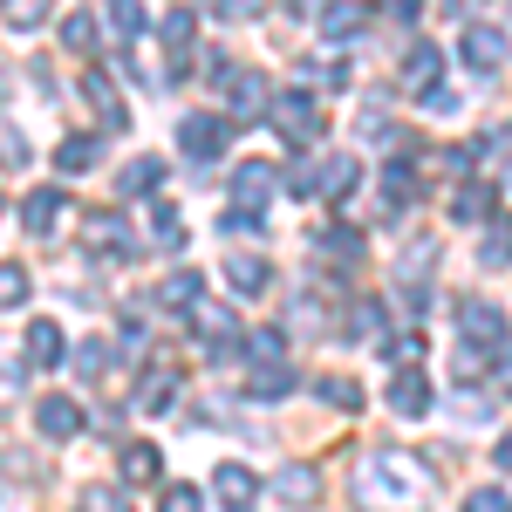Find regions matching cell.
I'll use <instances>...</instances> for the list:
<instances>
[{"mask_svg":"<svg viewBox=\"0 0 512 512\" xmlns=\"http://www.w3.org/2000/svg\"><path fill=\"white\" fill-rule=\"evenodd\" d=\"M424 492H431V478L417 472L403 451H383V458L355 465V506L362 512H417Z\"/></svg>","mask_w":512,"mask_h":512,"instance_id":"obj_1","label":"cell"},{"mask_svg":"<svg viewBox=\"0 0 512 512\" xmlns=\"http://www.w3.org/2000/svg\"><path fill=\"white\" fill-rule=\"evenodd\" d=\"M274 123H280L287 144H315V130H321L315 96H308V89H280V96H274Z\"/></svg>","mask_w":512,"mask_h":512,"instance_id":"obj_2","label":"cell"},{"mask_svg":"<svg viewBox=\"0 0 512 512\" xmlns=\"http://www.w3.org/2000/svg\"><path fill=\"white\" fill-rule=\"evenodd\" d=\"M226 144H233V123L226 117H185L178 123V151H185L192 164H212Z\"/></svg>","mask_w":512,"mask_h":512,"instance_id":"obj_3","label":"cell"},{"mask_svg":"<svg viewBox=\"0 0 512 512\" xmlns=\"http://www.w3.org/2000/svg\"><path fill=\"white\" fill-rule=\"evenodd\" d=\"M458 55H465V69H472V76H499V62H506V35H499V28H485V21H472L465 41H458Z\"/></svg>","mask_w":512,"mask_h":512,"instance_id":"obj_4","label":"cell"},{"mask_svg":"<svg viewBox=\"0 0 512 512\" xmlns=\"http://www.w3.org/2000/svg\"><path fill=\"white\" fill-rule=\"evenodd\" d=\"M458 335H465V349H485V355H499V349H506V315L478 301V308H465V315H458Z\"/></svg>","mask_w":512,"mask_h":512,"instance_id":"obj_5","label":"cell"},{"mask_svg":"<svg viewBox=\"0 0 512 512\" xmlns=\"http://www.w3.org/2000/svg\"><path fill=\"white\" fill-rule=\"evenodd\" d=\"M35 431L55 437V444H69V437L82 431V410L69 403V396H35Z\"/></svg>","mask_w":512,"mask_h":512,"instance_id":"obj_6","label":"cell"},{"mask_svg":"<svg viewBox=\"0 0 512 512\" xmlns=\"http://www.w3.org/2000/svg\"><path fill=\"white\" fill-rule=\"evenodd\" d=\"M82 233H89L96 253H110V260H130V253H137V246H130V226H123L117 212H89V219H82Z\"/></svg>","mask_w":512,"mask_h":512,"instance_id":"obj_7","label":"cell"},{"mask_svg":"<svg viewBox=\"0 0 512 512\" xmlns=\"http://www.w3.org/2000/svg\"><path fill=\"white\" fill-rule=\"evenodd\" d=\"M82 103H89V110H96V117H103V130H123V103H117V89H110V76H103V69H82Z\"/></svg>","mask_w":512,"mask_h":512,"instance_id":"obj_8","label":"cell"},{"mask_svg":"<svg viewBox=\"0 0 512 512\" xmlns=\"http://www.w3.org/2000/svg\"><path fill=\"white\" fill-rule=\"evenodd\" d=\"M390 403L403 410V417H424V410H431V376H424V369H396L390 376Z\"/></svg>","mask_w":512,"mask_h":512,"instance_id":"obj_9","label":"cell"},{"mask_svg":"<svg viewBox=\"0 0 512 512\" xmlns=\"http://www.w3.org/2000/svg\"><path fill=\"white\" fill-rule=\"evenodd\" d=\"M192 35H198V14H185V7H171L158 21V41L171 48V69H185V55H192Z\"/></svg>","mask_w":512,"mask_h":512,"instance_id":"obj_10","label":"cell"},{"mask_svg":"<svg viewBox=\"0 0 512 512\" xmlns=\"http://www.w3.org/2000/svg\"><path fill=\"white\" fill-rule=\"evenodd\" d=\"M246 390H253V403H280V396L294 390V369L287 362H253L246 369Z\"/></svg>","mask_w":512,"mask_h":512,"instance_id":"obj_11","label":"cell"},{"mask_svg":"<svg viewBox=\"0 0 512 512\" xmlns=\"http://www.w3.org/2000/svg\"><path fill=\"white\" fill-rule=\"evenodd\" d=\"M21 226H28L35 239H48L55 226H62V192H55V185H41V192L21 205Z\"/></svg>","mask_w":512,"mask_h":512,"instance_id":"obj_12","label":"cell"},{"mask_svg":"<svg viewBox=\"0 0 512 512\" xmlns=\"http://www.w3.org/2000/svg\"><path fill=\"white\" fill-rule=\"evenodd\" d=\"M192 335H205V342H219L212 355H226V349H233V335H239V328H233V315H226L219 301H198V308H192Z\"/></svg>","mask_w":512,"mask_h":512,"instance_id":"obj_13","label":"cell"},{"mask_svg":"<svg viewBox=\"0 0 512 512\" xmlns=\"http://www.w3.org/2000/svg\"><path fill=\"white\" fill-rule=\"evenodd\" d=\"M355 178H362V164H355V158H328L315 178H308V192H321V198H349V192H355Z\"/></svg>","mask_w":512,"mask_h":512,"instance_id":"obj_14","label":"cell"},{"mask_svg":"<svg viewBox=\"0 0 512 512\" xmlns=\"http://www.w3.org/2000/svg\"><path fill=\"white\" fill-rule=\"evenodd\" d=\"M233 192H239V205H253V212H260L267 192H274V164H267V158L239 164V171H233Z\"/></svg>","mask_w":512,"mask_h":512,"instance_id":"obj_15","label":"cell"},{"mask_svg":"<svg viewBox=\"0 0 512 512\" xmlns=\"http://www.w3.org/2000/svg\"><path fill=\"white\" fill-rule=\"evenodd\" d=\"M21 349H28V362H35V369H55V362L69 355V349H62V328H55V321H35Z\"/></svg>","mask_w":512,"mask_h":512,"instance_id":"obj_16","label":"cell"},{"mask_svg":"<svg viewBox=\"0 0 512 512\" xmlns=\"http://www.w3.org/2000/svg\"><path fill=\"white\" fill-rule=\"evenodd\" d=\"M362 21H369V14H362L355 0H335V7H321V35H328V41H355V35H362Z\"/></svg>","mask_w":512,"mask_h":512,"instance_id":"obj_17","label":"cell"},{"mask_svg":"<svg viewBox=\"0 0 512 512\" xmlns=\"http://www.w3.org/2000/svg\"><path fill=\"white\" fill-rule=\"evenodd\" d=\"M123 478H130V485H158L164 478V451L158 444H130V451H123Z\"/></svg>","mask_w":512,"mask_h":512,"instance_id":"obj_18","label":"cell"},{"mask_svg":"<svg viewBox=\"0 0 512 512\" xmlns=\"http://www.w3.org/2000/svg\"><path fill=\"white\" fill-rule=\"evenodd\" d=\"M226 280H233L239 294H260V287L274 280V267H267L260 253H233V260H226Z\"/></svg>","mask_w":512,"mask_h":512,"instance_id":"obj_19","label":"cell"},{"mask_svg":"<svg viewBox=\"0 0 512 512\" xmlns=\"http://www.w3.org/2000/svg\"><path fill=\"white\" fill-rule=\"evenodd\" d=\"M158 301H164V308H178V315H192L198 301H205V274H171L158 287Z\"/></svg>","mask_w":512,"mask_h":512,"instance_id":"obj_20","label":"cell"},{"mask_svg":"<svg viewBox=\"0 0 512 512\" xmlns=\"http://www.w3.org/2000/svg\"><path fill=\"white\" fill-rule=\"evenodd\" d=\"M212 492H219V499H233V506H253L260 478L246 472V465H219V472H212Z\"/></svg>","mask_w":512,"mask_h":512,"instance_id":"obj_21","label":"cell"},{"mask_svg":"<svg viewBox=\"0 0 512 512\" xmlns=\"http://www.w3.org/2000/svg\"><path fill=\"white\" fill-rule=\"evenodd\" d=\"M164 185V158H130L123 164V198H151Z\"/></svg>","mask_w":512,"mask_h":512,"instance_id":"obj_22","label":"cell"},{"mask_svg":"<svg viewBox=\"0 0 512 512\" xmlns=\"http://www.w3.org/2000/svg\"><path fill=\"white\" fill-rule=\"evenodd\" d=\"M171 390H178L171 369H151V376L137 383V410H144V417H164V410H171Z\"/></svg>","mask_w":512,"mask_h":512,"instance_id":"obj_23","label":"cell"},{"mask_svg":"<svg viewBox=\"0 0 512 512\" xmlns=\"http://www.w3.org/2000/svg\"><path fill=\"white\" fill-rule=\"evenodd\" d=\"M274 492H280V499H287V506H308V499H315V492H321V478L308 472V465H287V472L274 478Z\"/></svg>","mask_w":512,"mask_h":512,"instance_id":"obj_24","label":"cell"},{"mask_svg":"<svg viewBox=\"0 0 512 512\" xmlns=\"http://www.w3.org/2000/svg\"><path fill=\"white\" fill-rule=\"evenodd\" d=\"M403 82H410V89H437V48H431V41H417V48H410Z\"/></svg>","mask_w":512,"mask_h":512,"instance_id":"obj_25","label":"cell"},{"mask_svg":"<svg viewBox=\"0 0 512 512\" xmlns=\"http://www.w3.org/2000/svg\"><path fill=\"white\" fill-rule=\"evenodd\" d=\"M226 89H233V110H239V117L267 110V82H260V76H239V69H233V76H226Z\"/></svg>","mask_w":512,"mask_h":512,"instance_id":"obj_26","label":"cell"},{"mask_svg":"<svg viewBox=\"0 0 512 512\" xmlns=\"http://www.w3.org/2000/svg\"><path fill=\"white\" fill-rule=\"evenodd\" d=\"M485 212H492V185H465V192L451 198V219H465V226L485 219Z\"/></svg>","mask_w":512,"mask_h":512,"instance_id":"obj_27","label":"cell"},{"mask_svg":"<svg viewBox=\"0 0 512 512\" xmlns=\"http://www.w3.org/2000/svg\"><path fill=\"white\" fill-rule=\"evenodd\" d=\"M383 192H390V205H410V198L424 192V185H417V171H410V164L396 158L390 171H383Z\"/></svg>","mask_w":512,"mask_h":512,"instance_id":"obj_28","label":"cell"},{"mask_svg":"<svg viewBox=\"0 0 512 512\" xmlns=\"http://www.w3.org/2000/svg\"><path fill=\"white\" fill-rule=\"evenodd\" d=\"M62 48L89 55V48H96V14H69V21H62Z\"/></svg>","mask_w":512,"mask_h":512,"instance_id":"obj_29","label":"cell"},{"mask_svg":"<svg viewBox=\"0 0 512 512\" xmlns=\"http://www.w3.org/2000/svg\"><path fill=\"white\" fill-rule=\"evenodd\" d=\"M55 164H62V171H89V164H96V137H62Z\"/></svg>","mask_w":512,"mask_h":512,"instance_id":"obj_30","label":"cell"},{"mask_svg":"<svg viewBox=\"0 0 512 512\" xmlns=\"http://www.w3.org/2000/svg\"><path fill=\"white\" fill-rule=\"evenodd\" d=\"M21 301H28V267L0 260V308H21Z\"/></svg>","mask_w":512,"mask_h":512,"instance_id":"obj_31","label":"cell"},{"mask_svg":"<svg viewBox=\"0 0 512 512\" xmlns=\"http://www.w3.org/2000/svg\"><path fill=\"white\" fill-rule=\"evenodd\" d=\"M151 233H158V246H164V253H178V246H185V219H178L171 205H158V219H151Z\"/></svg>","mask_w":512,"mask_h":512,"instance_id":"obj_32","label":"cell"},{"mask_svg":"<svg viewBox=\"0 0 512 512\" xmlns=\"http://www.w3.org/2000/svg\"><path fill=\"white\" fill-rule=\"evenodd\" d=\"M321 253H328V260H362V233L335 226V233H321Z\"/></svg>","mask_w":512,"mask_h":512,"instance_id":"obj_33","label":"cell"},{"mask_svg":"<svg viewBox=\"0 0 512 512\" xmlns=\"http://www.w3.org/2000/svg\"><path fill=\"white\" fill-rule=\"evenodd\" d=\"M485 267H512V219H499L492 226V239H485V253H478Z\"/></svg>","mask_w":512,"mask_h":512,"instance_id":"obj_34","label":"cell"},{"mask_svg":"<svg viewBox=\"0 0 512 512\" xmlns=\"http://www.w3.org/2000/svg\"><path fill=\"white\" fill-rule=\"evenodd\" d=\"M103 369H110V342H82V349H76V376H89V383H96Z\"/></svg>","mask_w":512,"mask_h":512,"instance_id":"obj_35","label":"cell"},{"mask_svg":"<svg viewBox=\"0 0 512 512\" xmlns=\"http://www.w3.org/2000/svg\"><path fill=\"white\" fill-rule=\"evenodd\" d=\"M321 396H328L335 410H362V390H355L349 376H321Z\"/></svg>","mask_w":512,"mask_h":512,"instance_id":"obj_36","label":"cell"},{"mask_svg":"<svg viewBox=\"0 0 512 512\" xmlns=\"http://www.w3.org/2000/svg\"><path fill=\"white\" fill-rule=\"evenodd\" d=\"M0 7H7V21H14V28H35L41 14H48V0H0Z\"/></svg>","mask_w":512,"mask_h":512,"instance_id":"obj_37","label":"cell"},{"mask_svg":"<svg viewBox=\"0 0 512 512\" xmlns=\"http://www.w3.org/2000/svg\"><path fill=\"white\" fill-rule=\"evenodd\" d=\"M465 512H512V506L499 485H478V492H465Z\"/></svg>","mask_w":512,"mask_h":512,"instance_id":"obj_38","label":"cell"},{"mask_svg":"<svg viewBox=\"0 0 512 512\" xmlns=\"http://www.w3.org/2000/svg\"><path fill=\"white\" fill-rule=\"evenodd\" d=\"M349 328H355V335H369V342H376V335H383V308H376V301H362V308L349 315Z\"/></svg>","mask_w":512,"mask_h":512,"instance_id":"obj_39","label":"cell"},{"mask_svg":"<svg viewBox=\"0 0 512 512\" xmlns=\"http://www.w3.org/2000/svg\"><path fill=\"white\" fill-rule=\"evenodd\" d=\"M0 164H28V144H21L14 123H0Z\"/></svg>","mask_w":512,"mask_h":512,"instance_id":"obj_40","label":"cell"},{"mask_svg":"<svg viewBox=\"0 0 512 512\" xmlns=\"http://www.w3.org/2000/svg\"><path fill=\"white\" fill-rule=\"evenodd\" d=\"M164 512H198V485H171L164 492Z\"/></svg>","mask_w":512,"mask_h":512,"instance_id":"obj_41","label":"cell"},{"mask_svg":"<svg viewBox=\"0 0 512 512\" xmlns=\"http://www.w3.org/2000/svg\"><path fill=\"white\" fill-rule=\"evenodd\" d=\"M144 28V7L137 0H117V35H137Z\"/></svg>","mask_w":512,"mask_h":512,"instance_id":"obj_42","label":"cell"},{"mask_svg":"<svg viewBox=\"0 0 512 512\" xmlns=\"http://www.w3.org/2000/svg\"><path fill=\"white\" fill-rule=\"evenodd\" d=\"M260 7H267V0H219V14H226V21H253Z\"/></svg>","mask_w":512,"mask_h":512,"instance_id":"obj_43","label":"cell"},{"mask_svg":"<svg viewBox=\"0 0 512 512\" xmlns=\"http://www.w3.org/2000/svg\"><path fill=\"white\" fill-rule=\"evenodd\" d=\"M82 512H123V499H117V492H103V485H96V492L82 499Z\"/></svg>","mask_w":512,"mask_h":512,"instance_id":"obj_44","label":"cell"},{"mask_svg":"<svg viewBox=\"0 0 512 512\" xmlns=\"http://www.w3.org/2000/svg\"><path fill=\"white\" fill-rule=\"evenodd\" d=\"M315 76H321V89H349V69H342V62H321Z\"/></svg>","mask_w":512,"mask_h":512,"instance_id":"obj_45","label":"cell"},{"mask_svg":"<svg viewBox=\"0 0 512 512\" xmlns=\"http://www.w3.org/2000/svg\"><path fill=\"white\" fill-rule=\"evenodd\" d=\"M390 355H403V362H410V355H424V335H396Z\"/></svg>","mask_w":512,"mask_h":512,"instance_id":"obj_46","label":"cell"},{"mask_svg":"<svg viewBox=\"0 0 512 512\" xmlns=\"http://www.w3.org/2000/svg\"><path fill=\"white\" fill-rule=\"evenodd\" d=\"M390 14H396V21H417V14H424V0H390Z\"/></svg>","mask_w":512,"mask_h":512,"instance_id":"obj_47","label":"cell"},{"mask_svg":"<svg viewBox=\"0 0 512 512\" xmlns=\"http://www.w3.org/2000/svg\"><path fill=\"white\" fill-rule=\"evenodd\" d=\"M492 465H499V472H512V431L499 437V451H492Z\"/></svg>","mask_w":512,"mask_h":512,"instance_id":"obj_48","label":"cell"},{"mask_svg":"<svg viewBox=\"0 0 512 512\" xmlns=\"http://www.w3.org/2000/svg\"><path fill=\"white\" fill-rule=\"evenodd\" d=\"M499 390H506V396H512V362H506V376H499Z\"/></svg>","mask_w":512,"mask_h":512,"instance_id":"obj_49","label":"cell"},{"mask_svg":"<svg viewBox=\"0 0 512 512\" xmlns=\"http://www.w3.org/2000/svg\"><path fill=\"white\" fill-rule=\"evenodd\" d=\"M7 390H14V376H7V369H0V396H7Z\"/></svg>","mask_w":512,"mask_h":512,"instance_id":"obj_50","label":"cell"}]
</instances>
